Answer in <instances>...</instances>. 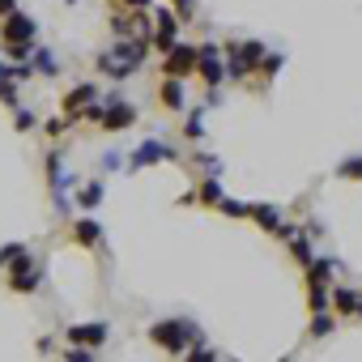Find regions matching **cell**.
I'll return each instance as SVG.
<instances>
[{
  "instance_id": "cell-1",
  "label": "cell",
  "mask_w": 362,
  "mask_h": 362,
  "mask_svg": "<svg viewBox=\"0 0 362 362\" xmlns=\"http://www.w3.org/2000/svg\"><path fill=\"white\" fill-rule=\"evenodd\" d=\"M153 345H162L167 354H183V341L192 337V328L188 324H179V320H167V324H153Z\"/></svg>"
},
{
  "instance_id": "cell-2",
  "label": "cell",
  "mask_w": 362,
  "mask_h": 362,
  "mask_svg": "<svg viewBox=\"0 0 362 362\" xmlns=\"http://www.w3.org/2000/svg\"><path fill=\"white\" fill-rule=\"evenodd\" d=\"M196 69H200V77L209 81V85H218V81H222V73H226V64L218 60V47H209V43L196 47Z\"/></svg>"
},
{
  "instance_id": "cell-3",
  "label": "cell",
  "mask_w": 362,
  "mask_h": 362,
  "mask_svg": "<svg viewBox=\"0 0 362 362\" xmlns=\"http://www.w3.org/2000/svg\"><path fill=\"white\" fill-rule=\"evenodd\" d=\"M260 56H265V47H260V43H243V47H230V64H226V69H230L235 77H243V73H247L256 60H260Z\"/></svg>"
},
{
  "instance_id": "cell-4",
  "label": "cell",
  "mask_w": 362,
  "mask_h": 362,
  "mask_svg": "<svg viewBox=\"0 0 362 362\" xmlns=\"http://www.w3.org/2000/svg\"><path fill=\"white\" fill-rule=\"evenodd\" d=\"M196 69V47H171L167 51V77H188Z\"/></svg>"
},
{
  "instance_id": "cell-5",
  "label": "cell",
  "mask_w": 362,
  "mask_h": 362,
  "mask_svg": "<svg viewBox=\"0 0 362 362\" xmlns=\"http://www.w3.org/2000/svg\"><path fill=\"white\" fill-rule=\"evenodd\" d=\"M30 34H34V22L22 18V13H9V22H5V43H9V47H30Z\"/></svg>"
},
{
  "instance_id": "cell-6",
  "label": "cell",
  "mask_w": 362,
  "mask_h": 362,
  "mask_svg": "<svg viewBox=\"0 0 362 362\" xmlns=\"http://www.w3.org/2000/svg\"><path fill=\"white\" fill-rule=\"evenodd\" d=\"M69 341H77L85 349H98L102 341H107V324H73L69 328Z\"/></svg>"
},
{
  "instance_id": "cell-7",
  "label": "cell",
  "mask_w": 362,
  "mask_h": 362,
  "mask_svg": "<svg viewBox=\"0 0 362 362\" xmlns=\"http://www.w3.org/2000/svg\"><path fill=\"white\" fill-rule=\"evenodd\" d=\"M39 277H34V265H30V256H18V265H13V290H34Z\"/></svg>"
},
{
  "instance_id": "cell-8",
  "label": "cell",
  "mask_w": 362,
  "mask_h": 362,
  "mask_svg": "<svg viewBox=\"0 0 362 362\" xmlns=\"http://www.w3.org/2000/svg\"><path fill=\"white\" fill-rule=\"evenodd\" d=\"M137 120V111L128 107V102H116V107L107 111V116H102V124H107V128H128Z\"/></svg>"
},
{
  "instance_id": "cell-9",
  "label": "cell",
  "mask_w": 362,
  "mask_h": 362,
  "mask_svg": "<svg viewBox=\"0 0 362 362\" xmlns=\"http://www.w3.org/2000/svg\"><path fill=\"white\" fill-rule=\"evenodd\" d=\"M162 158H171V153H167L162 145H153V141H149V145H141V149L132 153V167H149V162H162Z\"/></svg>"
},
{
  "instance_id": "cell-10",
  "label": "cell",
  "mask_w": 362,
  "mask_h": 362,
  "mask_svg": "<svg viewBox=\"0 0 362 362\" xmlns=\"http://www.w3.org/2000/svg\"><path fill=\"white\" fill-rule=\"evenodd\" d=\"M158 47H162V51L175 47V13H167V9L158 13Z\"/></svg>"
},
{
  "instance_id": "cell-11",
  "label": "cell",
  "mask_w": 362,
  "mask_h": 362,
  "mask_svg": "<svg viewBox=\"0 0 362 362\" xmlns=\"http://www.w3.org/2000/svg\"><path fill=\"white\" fill-rule=\"evenodd\" d=\"M162 102H167L171 111H179V107H183V85H179V77H171V81L162 85Z\"/></svg>"
},
{
  "instance_id": "cell-12",
  "label": "cell",
  "mask_w": 362,
  "mask_h": 362,
  "mask_svg": "<svg viewBox=\"0 0 362 362\" xmlns=\"http://www.w3.org/2000/svg\"><path fill=\"white\" fill-rule=\"evenodd\" d=\"M90 98H94V85H77V90H73V94L64 98V107H69V111H81Z\"/></svg>"
},
{
  "instance_id": "cell-13",
  "label": "cell",
  "mask_w": 362,
  "mask_h": 362,
  "mask_svg": "<svg viewBox=\"0 0 362 362\" xmlns=\"http://www.w3.org/2000/svg\"><path fill=\"white\" fill-rule=\"evenodd\" d=\"M102 239V230H98V222H77V243H85V247H94Z\"/></svg>"
},
{
  "instance_id": "cell-14",
  "label": "cell",
  "mask_w": 362,
  "mask_h": 362,
  "mask_svg": "<svg viewBox=\"0 0 362 362\" xmlns=\"http://www.w3.org/2000/svg\"><path fill=\"white\" fill-rule=\"evenodd\" d=\"M333 302L341 307V312H358V307H362V298H358L354 290H337V294H333Z\"/></svg>"
},
{
  "instance_id": "cell-15",
  "label": "cell",
  "mask_w": 362,
  "mask_h": 362,
  "mask_svg": "<svg viewBox=\"0 0 362 362\" xmlns=\"http://www.w3.org/2000/svg\"><path fill=\"white\" fill-rule=\"evenodd\" d=\"M251 218L260 222V226H273V230H277V214L269 209V204H256V209H251Z\"/></svg>"
},
{
  "instance_id": "cell-16",
  "label": "cell",
  "mask_w": 362,
  "mask_h": 362,
  "mask_svg": "<svg viewBox=\"0 0 362 362\" xmlns=\"http://www.w3.org/2000/svg\"><path fill=\"white\" fill-rule=\"evenodd\" d=\"M341 175H345V179H362V158H349V162L341 167Z\"/></svg>"
},
{
  "instance_id": "cell-17",
  "label": "cell",
  "mask_w": 362,
  "mask_h": 362,
  "mask_svg": "<svg viewBox=\"0 0 362 362\" xmlns=\"http://www.w3.org/2000/svg\"><path fill=\"white\" fill-rule=\"evenodd\" d=\"M98 196H102V188L94 183V188H85V192H81V204H85V209H94V204H98Z\"/></svg>"
},
{
  "instance_id": "cell-18",
  "label": "cell",
  "mask_w": 362,
  "mask_h": 362,
  "mask_svg": "<svg viewBox=\"0 0 362 362\" xmlns=\"http://www.w3.org/2000/svg\"><path fill=\"white\" fill-rule=\"evenodd\" d=\"M18 256H22V247H18V243H9L5 251H0V265H13V260H18Z\"/></svg>"
},
{
  "instance_id": "cell-19",
  "label": "cell",
  "mask_w": 362,
  "mask_h": 362,
  "mask_svg": "<svg viewBox=\"0 0 362 362\" xmlns=\"http://www.w3.org/2000/svg\"><path fill=\"white\" fill-rule=\"evenodd\" d=\"M328 328H333V320H328V316H316V324H312V337H324Z\"/></svg>"
},
{
  "instance_id": "cell-20",
  "label": "cell",
  "mask_w": 362,
  "mask_h": 362,
  "mask_svg": "<svg viewBox=\"0 0 362 362\" xmlns=\"http://www.w3.org/2000/svg\"><path fill=\"white\" fill-rule=\"evenodd\" d=\"M294 256H298V260H307V256H312V251H307V239H294Z\"/></svg>"
},
{
  "instance_id": "cell-21",
  "label": "cell",
  "mask_w": 362,
  "mask_h": 362,
  "mask_svg": "<svg viewBox=\"0 0 362 362\" xmlns=\"http://www.w3.org/2000/svg\"><path fill=\"white\" fill-rule=\"evenodd\" d=\"M175 9H179V18H192V0H175Z\"/></svg>"
},
{
  "instance_id": "cell-22",
  "label": "cell",
  "mask_w": 362,
  "mask_h": 362,
  "mask_svg": "<svg viewBox=\"0 0 362 362\" xmlns=\"http://www.w3.org/2000/svg\"><path fill=\"white\" fill-rule=\"evenodd\" d=\"M0 13H13V0H0Z\"/></svg>"
},
{
  "instance_id": "cell-23",
  "label": "cell",
  "mask_w": 362,
  "mask_h": 362,
  "mask_svg": "<svg viewBox=\"0 0 362 362\" xmlns=\"http://www.w3.org/2000/svg\"><path fill=\"white\" fill-rule=\"evenodd\" d=\"M358 312H362V307H358Z\"/></svg>"
}]
</instances>
